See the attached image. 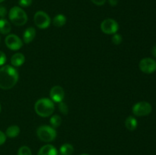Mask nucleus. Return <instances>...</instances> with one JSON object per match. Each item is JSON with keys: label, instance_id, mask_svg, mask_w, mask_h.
Returning a JSON list of instances; mask_svg holds the SVG:
<instances>
[{"label": "nucleus", "instance_id": "1", "mask_svg": "<svg viewBox=\"0 0 156 155\" xmlns=\"http://www.w3.org/2000/svg\"><path fill=\"white\" fill-rule=\"evenodd\" d=\"M18 73L14 67L4 65L0 68V88L9 90L13 88L18 81Z\"/></svg>", "mask_w": 156, "mask_h": 155}, {"label": "nucleus", "instance_id": "12", "mask_svg": "<svg viewBox=\"0 0 156 155\" xmlns=\"http://www.w3.org/2000/svg\"><path fill=\"white\" fill-rule=\"evenodd\" d=\"M35 35H36V30L33 27H27L24 32V34H23V40L25 43H29L31 41H33V40L34 39Z\"/></svg>", "mask_w": 156, "mask_h": 155}, {"label": "nucleus", "instance_id": "26", "mask_svg": "<svg viewBox=\"0 0 156 155\" xmlns=\"http://www.w3.org/2000/svg\"><path fill=\"white\" fill-rule=\"evenodd\" d=\"M6 141V135L3 132L0 131V145H2Z\"/></svg>", "mask_w": 156, "mask_h": 155}, {"label": "nucleus", "instance_id": "29", "mask_svg": "<svg viewBox=\"0 0 156 155\" xmlns=\"http://www.w3.org/2000/svg\"><path fill=\"white\" fill-rule=\"evenodd\" d=\"M151 52H152V56H153L155 58H156V45H155L153 47H152Z\"/></svg>", "mask_w": 156, "mask_h": 155}, {"label": "nucleus", "instance_id": "27", "mask_svg": "<svg viewBox=\"0 0 156 155\" xmlns=\"http://www.w3.org/2000/svg\"><path fill=\"white\" fill-rule=\"evenodd\" d=\"M91 1L97 5H103L106 2V0H91Z\"/></svg>", "mask_w": 156, "mask_h": 155}, {"label": "nucleus", "instance_id": "22", "mask_svg": "<svg viewBox=\"0 0 156 155\" xmlns=\"http://www.w3.org/2000/svg\"><path fill=\"white\" fill-rule=\"evenodd\" d=\"M59 110L63 115H67L69 112V107L66 103H65L62 101L59 103Z\"/></svg>", "mask_w": 156, "mask_h": 155}, {"label": "nucleus", "instance_id": "3", "mask_svg": "<svg viewBox=\"0 0 156 155\" xmlns=\"http://www.w3.org/2000/svg\"><path fill=\"white\" fill-rule=\"evenodd\" d=\"M9 18L11 22L16 26H22L27 23V15L21 8L14 6L9 12Z\"/></svg>", "mask_w": 156, "mask_h": 155}, {"label": "nucleus", "instance_id": "16", "mask_svg": "<svg viewBox=\"0 0 156 155\" xmlns=\"http://www.w3.org/2000/svg\"><path fill=\"white\" fill-rule=\"evenodd\" d=\"M20 133V128L18 126H11L6 129L5 132V135L6 137H9V138H13L15 137L18 136Z\"/></svg>", "mask_w": 156, "mask_h": 155}, {"label": "nucleus", "instance_id": "7", "mask_svg": "<svg viewBox=\"0 0 156 155\" xmlns=\"http://www.w3.org/2000/svg\"><path fill=\"white\" fill-rule=\"evenodd\" d=\"M119 29V24L112 18H107L101 24V30L106 34H114Z\"/></svg>", "mask_w": 156, "mask_h": 155}, {"label": "nucleus", "instance_id": "19", "mask_svg": "<svg viewBox=\"0 0 156 155\" xmlns=\"http://www.w3.org/2000/svg\"><path fill=\"white\" fill-rule=\"evenodd\" d=\"M50 125L53 128L56 129L60 126L61 123H62V119L59 115H53V116L50 118Z\"/></svg>", "mask_w": 156, "mask_h": 155}, {"label": "nucleus", "instance_id": "17", "mask_svg": "<svg viewBox=\"0 0 156 155\" xmlns=\"http://www.w3.org/2000/svg\"><path fill=\"white\" fill-rule=\"evenodd\" d=\"M66 23V18L62 14H59V15H56L53 20V24L55 27H62L64 24Z\"/></svg>", "mask_w": 156, "mask_h": 155}, {"label": "nucleus", "instance_id": "8", "mask_svg": "<svg viewBox=\"0 0 156 155\" xmlns=\"http://www.w3.org/2000/svg\"><path fill=\"white\" fill-rule=\"evenodd\" d=\"M140 69L146 74H152L156 71V61L152 58H144L139 64Z\"/></svg>", "mask_w": 156, "mask_h": 155}, {"label": "nucleus", "instance_id": "30", "mask_svg": "<svg viewBox=\"0 0 156 155\" xmlns=\"http://www.w3.org/2000/svg\"><path fill=\"white\" fill-rule=\"evenodd\" d=\"M4 1H5V0H0V3L2 2H4Z\"/></svg>", "mask_w": 156, "mask_h": 155}, {"label": "nucleus", "instance_id": "28", "mask_svg": "<svg viewBox=\"0 0 156 155\" xmlns=\"http://www.w3.org/2000/svg\"><path fill=\"white\" fill-rule=\"evenodd\" d=\"M108 2H109L110 5H111V6H116L118 4L119 0H108Z\"/></svg>", "mask_w": 156, "mask_h": 155}, {"label": "nucleus", "instance_id": "13", "mask_svg": "<svg viewBox=\"0 0 156 155\" xmlns=\"http://www.w3.org/2000/svg\"><path fill=\"white\" fill-rule=\"evenodd\" d=\"M25 57L21 53H17L14 54L11 58V63L15 67H20L24 63Z\"/></svg>", "mask_w": 156, "mask_h": 155}, {"label": "nucleus", "instance_id": "31", "mask_svg": "<svg viewBox=\"0 0 156 155\" xmlns=\"http://www.w3.org/2000/svg\"><path fill=\"white\" fill-rule=\"evenodd\" d=\"M81 155H88V154H86V153H82V154H81Z\"/></svg>", "mask_w": 156, "mask_h": 155}, {"label": "nucleus", "instance_id": "25", "mask_svg": "<svg viewBox=\"0 0 156 155\" xmlns=\"http://www.w3.org/2000/svg\"><path fill=\"white\" fill-rule=\"evenodd\" d=\"M6 62V56L2 51H0V66L4 65Z\"/></svg>", "mask_w": 156, "mask_h": 155}, {"label": "nucleus", "instance_id": "2", "mask_svg": "<svg viewBox=\"0 0 156 155\" xmlns=\"http://www.w3.org/2000/svg\"><path fill=\"white\" fill-rule=\"evenodd\" d=\"M55 106L53 102L48 98L39 99L35 103L34 110L39 116L48 117L53 113Z\"/></svg>", "mask_w": 156, "mask_h": 155}, {"label": "nucleus", "instance_id": "5", "mask_svg": "<svg viewBox=\"0 0 156 155\" xmlns=\"http://www.w3.org/2000/svg\"><path fill=\"white\" fill-rule=\"evenodd\" d=\"M133 113L136 116H146L149 115L152 111V106L146 101H140L133 106Z\"/></svg>", "mask_w": 156, "mask_h": 155}, {"label": "nucleus", "instance_id": "15", "mask_svg": "<svg viewBox=\"0 0 156 155\" xmlns=\"http://www.w3.org/2000/svg\"><path fill=\"white\" fill-rule=\"evenodd\" d=\"M137 125H138V122H137L136 119L132 115L128 116L125 120V126L129 131L135 130L137 127Z\"/></svg>", "mask_w": 156, "mask_h": 155}, {"label": "nucleus", "instance_id": "4", "mask_svg": "<svg viewBox=\"0 0 156 155\" xmlns=\"http://www.w3.org/2000/svg\"><path fill=\"white\" fill-rule=\"evenodd\" d=\"M37 135L42 141L50 142L56 138V131L52 126H41L37 129Z\"/></svg>", "mask_w": 156, "mask_h": 155}, {"label": "nucleus", "instance_id": "10", "mask_svg": "<svg viewBox=\"0 0 156 155\" xmlns=\"http://www.w3.org/2000/svg\"><path fill=\"white\" fill-rule=\"evenodd\" d=\"M50 96L51 100L53 102H56V103H60L63 100L64 97H65V91H64L63 88L60 86L53 87L50 90Z\"/></svg>", "mask_w": 156, "mask_h": 155}, {"label": "nucleus", "instance_id": "20", "mask_svg": "<svg viewBox=\"0 0 156 155\" xmlns=\"http://www.w3.org/2000/svg\"><path fill=\"white\" fill-rule=\"evenodd\" d=\"M18 155H32V153L27 146H22L18 150Z\"/></svg>", "mask_w": 156, "mask_h": 155}, {"label": "nucleus", "instance_id": "32", "mask_svg": "<svg viewBox=\"0 0 156 155\" xmlns=\"http://www.w3.org/2000/svg\"><path fill=\"white\" fill-rule=\"evenodd\" d=\"M0 112H1V104H0Z\"/></svg>", "mask_w": 156, "mask_h": 155}, {"label": "nucleus", "instance_id": "11", "mask_svg": "<svg viewBox=\"0 0 156 155\" xmlns=\"http://www.w3.org/2000/svg\"><path fill=\"white\" fill-rule=\"evenodd\" d=\"M37 155H58V153L54 146L52 144H46L40 149Z\"/></svg>", "mask_w": 156, "mask_h": 155}, {"label": "nucleus", "instance_id": "33", "mask_svg": "<svg viewBox=\"0 0 156 155\" xmlns=\"http://www.w3.org/2000/svg\"><path fill=\"white\" fill-rule=\"evenodd\" d=\"M0 40H1V37H0Z\"/></svg>", "mask_w": 156, "mask_h": 155}, {"label": "nucleus", "instance_id": "6", "mask_svg": "<svg viewBox=\"0 0 156 155\" xmlns=\"http://www.w3.org/2000/svg\"><path fill=\"white\" fill-rule=\"evenodd\" d=\"M34 21L35 25L40 29H46L50 25L51 19L46 12L43 11H38L35 13Z\"/></svg>", "mask_w": 156, "mask_h": 155}, {"label": "nucleus", "instance_id": "9", "mask_svg": "<svg viewBox=\"0 0 156 155\" xmlns=\"http://www.w3.org/2000/svg\"><path fill=\"white\" fill-rule=\"evenodd\" d=\"M5 43L6 46L9 50H14V51L20 50L23 45L22 40L15 34L7 35L5 40Z\"/></svg>", "mask_w": 156, "mask_h": 155}, {"label": "nucleus", "instance_id": "23", "mask_svg": "<svg viewBox=\"0 0 156 155\" xmlns=\"http://www.w3.org/2000/svg\"><path fill=\"white\" fill-rule=\"evenodd\" d=\"M32 2H33V0H19L18 4L21 7L26 8L30 6L32 4Z\"/></svg>", "mask_w": 156, "mask_h": 155}, {"label": "nucleus", "instance_id": "18", "mask_svg": "<svg viewBox=\"0 0 156 155\" xmlns=\"http://www.w3.org/2000/svg\"><path fill=\"white\" fill-rule=\"evenodd\" d=\"M61 155H72L74 151V147L70 144H62L59 149Z\"/></svg>", "mask_w": 156, "mask_h": 155}, {"label": "nucleus", "instance_id": "24", "mask_svg": "<svg viewBox=\"0 0 156 155\" xmlns=\"http://www.w3.org/2000/svg\"><path fill=\"white\" fill-rule=\"evenodd\" d=\"M7 15V9L5 6L0 5V18H3Z\"/></svg>", "mask_w": 156, "mask_h": 155}, {"label": "nucleus", "instance_id": "14", "mask_svg": "<svg viewBox=\"0 0 156 155\" xmlns=\"http://www.w3.org/2000/svg\"><path fill=\"white\" fill-rule=\"evenodd\" d=\"M12 30L9 21L5 18H0V33L2 34H9Z\"/></svg>", "mask_w": 156, "mask_h": 155}, {"label": "nucleus", "instance_id": "21", "mask_svg": "<svg viewBox=\"0 0 156 155\" xmlns=\"http://www.w3.org/2000/svg\"><path fill=\"white\" fill-rule=\"evenodd\" d=\"M111 40H112V43L115 45H119L122 43L123 41V37L120 34H118V33H114L113 34L112 38H111Z\"/></svg>", "mask_w": 156, "mask_h": 155}]
</instances>
